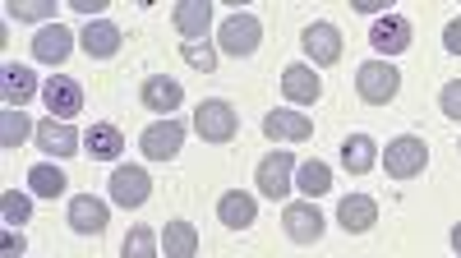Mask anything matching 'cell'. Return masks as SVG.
I'll return each mask as SVG.
<instances>
[{
    "label": "cell",
    "mask_w": 461,
    "mask_h": 258,
    "mask_svg": "<svg viewBox=\"0 0 461 258\" xmlns=\"http://www.w3.org/2000/svg\"><path fill=\"white\" fill-rule=\"evenodd\" d=\"M369 42H374V51H383V56H402V51L411 47V19H406V14H383V19H374Z\"/></svg>",
    "instance_id": "cell-11"
},
{
    "label": "cell",
    "mask_w": 461,
    "mask_h": 258,
    "mask_svg": "<svg viewBox=\"0 0 461 258\" xmlns=\"http://www.w3.org/2000/svg\"><path fill=\"white\" fill-rule=\"evenodd\" d=\"M84 147L97 157V162H115L125 153V134L115 129V125H93L88 134H84Z\"/></svg>",
    "instance_id": "cell-24"
},
{
    "label": "cell",
    "mask_w": 461,
    "mask_h": 258,
    "mask_svg": "<svg viewBox=\"0 0 461 258\" xmlns=\"http://www.w3.org/2000/svg\"><path fill=\"white\" fill-rule=\"evenodd\" d=\"M139 97H143L148 111H158L162 120H171V111L185 102V88H180V79H167V74H148L143 88H139Z\"/></svg>",
    "instance_id": "cell-10"
},
{
    "label": "cell",
    "mask_w": 461,
    "mask_h": 258,
    "mask_svg": "<svg viewBox=\"0 0 461 258\" xmlns=\"http://www.w3.org/2000/svg\"><path fill=\"white\" fill-rule=\"evenodd\" d=\"M79 47H84L93 60H111L115 51H121V28H115L111 19H93V23L79 32Z\"/></svg>",
    "instance_id": "cell-17"
},
{
    "label": "cell",
    "mask_w": 461,
    "mask_h": 258,
    "mask_svg": "<svg viewBox=\"0 0 461 258\" xmlns=\"http://www.w3.org/2000/svg\"><path fill=\"white\" fill-rule=\"evenodd\" d=\"M337 221H341L346 236H360V231H369L374 221H378V203L369 194H346L337 203Z\"/></svg>",
    "instance_id": "cell-14"
},
{
    "label": "cell",
    "mask_w": 461,
    "mask_h": 258,
    "mask_svg": "<svg viewBox=\"0 0 461 258\" xmlns=\"http://www.w3.org/2000/svg\"><path fill=\"white\" fill-rule=\"evenodd\" d=\"M282 93H286L291 102H319V97H323V79L314 74V65H286Z\"/></svg>",
    "instance_id": "cell-20"
},
{
    "label": "cell",
    "mask_w": 461,
    "mask_h": 258,
    "mask_svg": "<svg viewBox=\"0 0 461 258\" xmlns=\"http://www.w3.org/2000/svg\"><path fill=\"white\" fill-rule=\"evenodd\" d=\"M258 37H263V23L254 14H226L221 28H217V47L226 56H254L258 51Z\"/></svg>",
    "instance_id": "cell-5"
},
{
    "label": "cell",
    "mask_w": 461,
    "mask_h": 258,
    "mask_svg": "<svg viewBox=\"0 0 461 258\" xmlns=\"http://www.w3.org/2000/svg\"><path fill=\"white\" fill-rule=\"evenodd\" d=\"M69 10H79V14H102L106 10V0H65Z\"/></svg>",
    "instance_id": "cell-36"
},
{
    "label": "cell",
    "mask_w": 461,
    "mask_h": 258,
    "mask_svg": "<svg viewBox=\"0 0 461 258\" xmlns=\"http://www.w3.org/2000/svg\"><path fill=\"white\" fill-rule=\"evenodd\" d=\"M106 203L93 199V194H79V199H69V227L79 231V236H102L106 231Z\"/></svg>",
    "instance_id": "cell-16"
},
{
    "label": "cell",
    "mask_w": 461,
    "mask_h": 258,
    "mask_svg": "<svg viewBox=\"0 0 461 258\" xmlns=\"http://www.w3.org/2000/svg\"><path fill=\"white\" fill-rule=\"evenodd\" d=\"M10 19H23V23L56 19V5H51V0H10Z\"/></svg>",
    "instance_id": "cell-32"
},
{
    "label": "cell",
    "mask_w": 461,
    "mask_h": 258,
    "mask_svg": "<svg viewBox=\"0 0 461 258\" xmlns=\"http://www.w3.org/2000/svg\"><path fill=\"white\" fill-rule=\"evenodd\" d=\"M194 129H199L203 143H230V138H236V129H240V116H236V106H230V102L208 97L194 111Z\"/></svg>",
    "instance_id": "cell-2"
},
{
    "label": "cell",
    "mask_w": 461,
    "mask_h": 258,
    "mask_svg": "<svg viewBox=\"0 0 461 258\" xmlns=\"http://www.w3.org/2000/svg\"><path fill=\"white\" fill-rule=\"evenodd\" d=\"M0 93H5L10 111H23V102L37 93V74L23 69V65H5V74H0Z\"/></svg>",
    "instance_id": "cell-22"
},
{
    "label": "cell",
    "mask_w": 461,
    "mask_h": 258,
    "mask_svg": "<svg viewBox=\"0 0 461 258\" xmlns=\"http://www.w3.org/2000/svg\"><path fill=\"white\" fill-rule=\"evenodd\" d=\"M0 254L19 258V254H23V236H19V231H5V236H0Z\"/></svg>",
    "instance_id": "cell-34"
},
{
    "label": "cell",
    "mask_w": 461,
    "mask_h": 258,
    "mask_svg": "<svg viewBox=\"0 0 461 258\" xmlns=\"http://www.w3.org/2000/svg\"><path fill=\"white\" fill-rule=\"evenodd\" d=\"M300 47H304V56H310V65H337L341 60V32H337V23L319 19V23L304 28Z\"/></svg>",
    "instance_id": "cell-8"
},
{
    "label": "cell",
    "mask_w": 461,
    "mask_h": 258,
    "mask_svg": "<svg viewBox=\"0 0 461 258\" xmlns=\"http://www.w3.org/2000/svg\"><path fill=\"white\" fill-rule=\"evenodd\" d=\"M42 102H47L51 116L69 120V116H79V111H84V88L74 79H47L42 84Z\"/></svg>",
    "instance_id": "cell-13"
},
{
    "label": "cell",
    "mask_w": 461,
    "mask_h": 258,
    "mask_svg": "<svg viewBox=\"0 0 461 258\" xmlns=\"http://www.w3.org/2000/svg\"><path fill=\"white\" fill-rule=\"evenodd\" d=\"M121 258H158V231H152V227H134V231L125 236Z\"/></svg>",
    "instance_id": "cell-30"
},
{
    "label": "cell",
    "mask_w": 461,
    "mask_h": 258,
    "mask_svg": "<svg viewBox=\"0 0 461 258\" xmlns=\"http://www.w3.org/2000/svg\"><path fill=\"white\" fill-rule=\"evenodd\" d=\"M351 10H360V14H383V10H388V0H351Z\"/></svg>",
    "instance_id": "cell-37"
},
{
    "label": "cell",
    "mask_w": 461,
    "mask_h": 258,
    "mask_svg": "<svg viewBox=\"0 0 461 258\" xmlns=\"http://www.w3.org/2000/svg\"><path fill=\"white\" fill-rule=\"evenodd\" d=\"M171 23H176V32H180V37L199 42V37L208 32V23H212V5H203V0H180L176 14H171Z\"/></svg>",
    "instance_id": "cell-21"
},
{
    "label": "cell",
    "mask_w": 461,
    "mask_h": 258,
    "mask_svg": "<svg viewBox=\"0 0 461 258\" xmlns=\"http://www.w3.org/2000/svg\"><path fill=\"white\" fill-rule=\"evenodd\" d=\"M356 93H360V102H369V106H388V102L402 93V74H397L388 60H365V65L356 69Z\"/></svg>",
    "instance_id": "cell-1"
},
{
    "label": "cell",
    "mask_w": 461,
    "mask_h": 258,
    "mask_svg": "<svg viewBox=\"0 0 461 258\" xmlns=\"http://www.w3.org/2000/svg\"><path fill=\"white\" fill-rule=\"evenodd\" d=\"M180 143H185V125L180 120H152L143 129V138H139L143 157H152V162H171L180 153Z\"/></svg>",
    "instance_id": "cell-6"
},
{
    "label": "cell",
    "mask_w": 461,
    "mask_h": 258,
    "mask_svg": "<svg viewBox=\"0 0 461 258\" xmlns=\"http://www.w3.org/2000/svg\"><path fill=\"white\" fill-rule=\"evenodd\" d=\"M341 162H346V171H351V175L374 171L378 166V143L369 134H351V138L341 143Z\"/></svg>",
    "instance_id": "cell-23"
},
{
    "label": "cell",
    "mask_w": 461,
    "mask_h": 258,
    "mask_svg": "<svg viewBox=\"0 0 461 258\" xmlns=\"http://www.w3.org/2000/svg\"><path fill=\"white\" fill-rule=\"evenodd\" d=\"M438 106H443V116H447V120H461V79L443 84V93H438Z\"/></svg>",
    "instance_id": "cell-33"
},
{
    "label": "cell",
    "mask_w": 461,
    "mask_h": 258,
    "mask_svg": "<svg viewBox=\"0 0 461 258\" xmlns=\"http://www.w3.org/2000/svg\"><path fill=\"white\" fill-rule=\"evenodd\" d=\"M443 47H447L452 56H461V19H452V23L443 28Z\"/></svg>",
    "instance_id": "cell-35"
},
{
    "label": "cell",
    "mask_w": 461,
    "mask_h": 258,
    "mask_svg": "<svg viewBox=\"0 0 461 258\" xmlns=\"http://www.w3.org/2000/svg\"><path fill=\"white\" fill-rule=\"evenodd\" d=\"M74 42H79V37H74L69 28H60V23H47L42 32L32 37V56H37V60H47V65H60V60L74 51Z\"/></svg>",
    "instance_id": "cell-18"
},
{
    "label": "cell",
    "mask_w": 461,
    "mask_h": 258,
    "mask_svg": "<svg viewBox=\"0 0 461 258\" xmlns=\"http://www.w3.org/2000/svg\"><path fill=\"white\" fill-rule=\"evenodd\" d=\"M254 212H258V203H254V194H245V190H226V194L217 199V217H221V227H230V231L254 227Z\"/></svg>",
    "instance_id": "cell-19"
},
{
    "label": "cell",
    "mask_w": 461,
    "mask_h": 258,
    "mask_svg": "<svg viewBox=\"0 0 461 258\" xmlns=\"http://www.w3.org/2000/svg\"><path fill=\"white\" fill-rule=\"evenodd\" d=\"M162 249H167V258H194L199 254V231L189 227V221H167Z\"/></svg>",
    "instance_id": "cell-25"
},
{
    "label": "cell",
    "mask_w": 461,
    "mask_h": 258,
    "mask_svg": "<svg viewBox=\"0 0 461 258\" xmlns=\"http://www.w3.org/2000/svg\"><path fill=\"white\" fill-rule=\"evenodd\" d=\"M383 166H388L393 180H415L420 171L429 166V147L425 138H415V134H402L388 143V153H383Z\"/></svg>",
    "instance_id": "cell-3"
},
{
    "label": "cell",
    "mask_w": 461,
    "mask_h": 258,
    "mask_svg": "<svg viewBox=\"0 0 461 258\" xmlns=\"http://www.w3.org/2000/svg\"><path fill=\"white\" fill-rule=\"evenodd\" d=\"M28 134H37V129L23 111H5V116H0V147H5V153H14Z\"/></svg>",
    "instance_id": "cell-28"
},
{
    "label": "cell",
    "mask_w": 461,
    "mask_h": 258,
    "mask_svg": "<svg viewBox=\"0 0 461 258\" xmlns=\"http://www.w3.org/2000/svg\"><path fill=\"white\" fill-rule=\"evenodd\" d=\"M263 134L273 138V143H300V138L314 134V120L282 106V111H267V116H263Z\"/></svg>",
    "instance_id": "cell-12"
},
{
    "label": "cell",
    "mask_w": 461,
    "mask_h": 258,
    "mask_svg": "<svg viewBox=\"0 0 461 258\" xmlns=\"http://www.w3.org/2000/svg\"><path fill=\"white\" fill-rule=\"evenodd\" d=\"M152 194V180L143 166H115L111 171V203H121V208H143Z\"/></svg>",
    "instance_id": "cell-7"
},
{
    "label": "cell",
    "mask_w": 461,
    "mask_h": 258,
    "mask_svg": "<svg viewBox=\"0 0 461 258\" xmlns=\"http://www.w3.org/2000/svg\"><path fill=\"white\" fill-rule=\"evenodd\" d=\"M37 147L42 153H51V157H74V147H79V129H74L69 120H42L37 125Z\"/></svg>",
    "instance_id": "cell-15"
},
{
    "label": "cell",
    "mask_w": 461,
    "mask_h": 258,
    "mask_svg": "<svg viewBox=\"0 0 461 258\" xmlns=\"http://www.w3.org/2000/svg\"><path fill=\"white\" fill-rule=\"evenodd\" d=\"M180 56H185L189 65H194V69H203V74H212V69H217V47H212V42H203V37H199V42H180Z\"/></svg>",
    "instance_id": "cell-31"
},
{
    "label": "cell",
    "mask_w": 461,
    "mask_h": 258,
    "mask_svg": "<svg viewBox=\"0 0 461 258\" xmlns=\"http://www.w3.org/2000/svg\"><path fill=\"white\" fill-rule=\"evenodd\" d=\"M452 249L461 254V221H456V227H452Z\"/></svg>",
    "instance_id": "cell-38"
},
{
    "label": "cell",
    "mask_w": 461,
    "mask_h": 258,
    "mask_svg": "<svg viewBox=\"0 0 461 258\" xmlns=\"http://www.w3.org/2000/svg\"><path fill=\"white\" fill-rule=\"evenodd\" d=\"M0 217H5V227H23V221L32 217V199L23 190H5V199H0Z\"/></svg>",
    "instance_id": "cell-29"
},
{
    "label": "cell",
    "mask_w": 461,
    "mask_h": 258,
    "mask_svg": "<svg viewBox=\"0 0 461 258\" xmlns=\"http://www.w3.org/2000/svg\"><path fill=\"white\" fill-rule=\"evenodd\" d=\"M254 184H258V194H267V199H286L295 190V157L282 153V147L267 153L258 162V171H254Z\"/></svg>",
    "instance_id": "cell-4"
},
{
    "label": "cell",
    "mask_w": 461,
    "mask_h": 258,
    "mask_svg": "<svg viewBox=\"0 0 461 258\" xmlns=\"http://www.w3.org/2000/svg\"><path fill=\"white\" fill-rule=\"evenodd\" d=\"M282 227H286V236H291L295 245H319V240H323V212H319L310 199H304V203H286Z\"/></svg>",
    "instance_id": "cell-9"
},
{
    "label": "cell",
    "mask_w": 461,
    "mask_h": 258,
    "mask_svg": "<svg viewBox=\"0 0 461 258\" xmlns=\"http://www.w3.org/2000/svg\"><path fill=\"white\" fill-rule=\"evenodd\" d=\"M65 171L56 166V162H37L32 171H28V190L32 194H42V199H56V194H65Z\"/></svg>",
    "instance_id": "cell-27"
},
{
    "label": "cell",
    "mask_w": 461,
    "mask_h": 258,
    "mask_svg": "<svg viewBox=\"0 0 461 258\" xmlns=\"http://www.w3.org/2000/svg\"><path fill=\"white\" fill-rule=\"evenodd\" d=\"M295 190L314 203L319 194H328V190H332V171H328L323 162H304V166H295Z\"/></svg>",
    "instance_id": "cell-26"
}]
</instances>
